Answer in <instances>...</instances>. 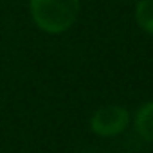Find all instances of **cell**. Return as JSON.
I'll list each match as a JSON object with an SVG mask.
<instances>
[{"mask_svg":"<svg viewBox=\"0 0 153 153\" xmlns=\"http://www.w3.org/2000/svg\"><path fill=\"white\" fill-rule=\"evenodd\" d=\"M33 22L47 34L68 31L79 15V0H29Z\"/></svg>","mask_w":153,"mask_h":153,"instance_id":"obj_1","label":"cell"},{"mask_svg":"<svg viewBox=\"0 0 153 153\" xmlns=\"http://www.w3.org/2000/svg\"><path fill=\"white\" fill-rule=\"evenodd\" d=\"M130 124V112L119 105H106L97 108L90 117V128L99 137L121 135Z\"/></svg>","mask_w":153,"mask_h":153,"instance_id":"obj_2","label":"cell"},{"mask_svg":"<svg viewBox=\"0 0 153 153\" xmlns=\"http://www.w3.org/2000/svg\"><path fill=\"white\" fill-rule=\"evenodd\" d=\"M135 130L137 133L153 146V101L144 103L142 106H139V110L135 112Z\"/></svg>","mask_w":153,"mask_h":153,"instance_id":"obj_3","label":"cell"},{"mask_svg":"<svg viewBox=\"0 0 153 153\" xmlns=\"http://www.w3.org/2000/svg\"><path fill=\"white\" fill-rule=\"evenodd\" d=\"M135 20L140 31L153 36V0H139L135 6Z\"/></svg>","mask_w":153,"mask_h":153,"instance_id":"obj_4","label":"cell"}]
</instances>
